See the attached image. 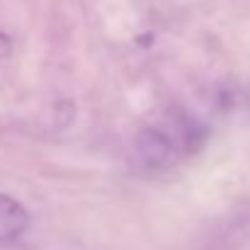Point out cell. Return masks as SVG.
Returning a JSON list of instances; mask_svg holds the SVG:
<instances>
[{"instance_id": "cell-2", "label": "cell", "mask_w": 250, "mask_h": 250, "mask_svg": "<svg viewBox=\"0 0 250 250\" xmlns=\"http://www.w3.org/2000/svg\"><path fill=\"white\" fill-rule=\"evenodd\" d=\"M29 226L27 209L10 194H0V243L17 241Z\"/></svg>"}, {"instance_id": "cell-1", "label": "cell", "mask_w": 250, "mask_h": 250, "mask_svg": "<svg viewBox=\"0 0 250 250\" xmlns=\"http://www.w3.org/2000/svg\"><path fill=\"white\" fill-rule=\"evenodd\" d=\"M136 153L148 167H167L175 163V144L158 129H144L136 139Z\"/></svg>"}]
</instances>
